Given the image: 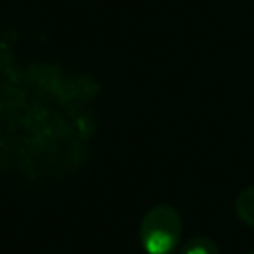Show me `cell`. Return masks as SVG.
<instances>
[{
    "instance_id": "1",
    "label": "cell",
    "mask_w": 254,
    "mask_h": 254,
    "mask_svg": "<svg viewBox=\"0 0 254 254\" xmlns=\"http://www.w3.org/2000/svg\"><path fill=\"white\" fill-rule=\"evenodd\" d=\"M183 236V218L173 204L151 206L139 224V242L147 254H173Z\"/></svg>"
},
{
    "instance_id": "2",
    "label": "cell",
    "mask_w": 254,
    "mask_h": 254,
    "mask_svg": "<svg viewBox=\"0 0 254 254\" xmlns=\"http://www.w3.org/2000/svg\"><path fill=\"white\" fill-rule=\"evenodd\" d=\"M234 210H236V216L240 218V222L254 226V185L242 189L236 194Z\"/></svg>"
},
{
    "instance_id": "3",
    "label": "cell",
    "mask_w": 254,
    "mask_h": 254,
    "mask_svg": "<svg viewBox=\"0 0 254 254\" xmlns=\"http://www.w3.org/2000/svg\"><path fill=\"white\" fill-rule=\"evenodd\" d=\"M179 254H218V244L210 236H192L181 246Z\"/></svg>"
},
{
    "instance_id": "4",
    "label": "cell",
    "mask_w": 254,
    "mask_h": 254,
    "mask_svg": "<svg viewBox=\"0 0 254 254\" xmlns=\"http://www.w3.org/2000/svg\"><path fill=\"white\" fill-rule=\"evenodd\" d=\"M248 254H254V250H252V252H248Z\"/></svg>"
}]
</instances>
